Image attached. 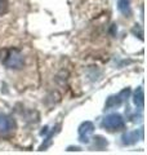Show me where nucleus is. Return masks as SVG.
Segmentation results:
<instances>
[{
  "label": "nucleus",
  "mask_w": 147,
  "mask_h": 155,
  "mask_svg": "<svg viewBox=\"0 0 147 155\" xmlns=\"http://www.w3.org/2000/svg\"><path fill=\"white\" fill-rule=\"evenodd\" d=\"M0 61L8 69H22L24 57L18 49H4L0 52Z\"/></svg>",
  "instance_id": "f257e3e1"
},
{
  "label": "nucleus",
  "mask_w": 147,
  "mask_h": 155,
  "mask_svg": "<svg viewBox=\"0 0 147 155\" xmlns=\"http://www.w3.org/2000/svg\"><path fill=\"white\" fill-rule=\"evenodd\" d=\"M124 119L120 114H110L103 118L102 120V127L106 128L110 132H115V130H120L121 128H124Z\"/></svg>",
  "instance_id": "f03ea898"
},
{
  "label": "nucleus",
  "mask_w": 147,
  "mask_h": 155,
  "mask_svg": "<svg viewBox=\"0 0 147 155\" xmlns=\"http://www.w3.org/2000/svg\"><path fill=\"white\" fill-rule=\"evenodd\" d=\"M94 132V125L92 122H84L79 127V140L83 143H88L90 140V136Z\"/></svg>",
  "instance_id": "7ed1b4c3"
},
{
  "label": "nucleus",
  "mask_w": 147,
  "mask_h": 155,
  "mask_svg": "<svg viewBox=\"0 0 147 155\" xmlns=\"http://www.w3.org/2000/svg\"><path fill=\"white\" fill-rule=\"evenodd\" d=\"M16 127L14 120L8 115H0V134L5 136L8 133H11Z\"/></svg>",
  "instance_id": "20e7f679"
},
{
  "label": "nucleus",
  "mask_w": 147,
  "mask_h": 155,
  "mask_svg": "<svg viewBox=\"0 0 147 155\" xmlns=\"http://www.w3.org/2000/svg\"><path fill=\"white\" fill-rule=\"evenodd\" d=\"M133 101H134V105L137 106V107H139V109L143 107V105H145V94H143V89H142V87L137 88V91L134 92Z\"/></svg>",
  "instance_id": "39448f33"
},
{
  "label": "nucleus",
  "mask_w": 147,
  "mask_h": 155,
  "mask_svg": "<svg viewBox=\"0 0 147 155\" xmlns=\"http://www.w3.org/2000/svg\"><path fill=\"white\" fill-rule=\"evenodd\" d=\"M117 8L124 16H130V3L129 0H119L117 2Z\"/></svg>",
  "instance_id": "423d86ee"
},
{
  "label": "nucleus",
  "mask_w": 147,
  "mask_h": 155,
  "mask_svg": "<svg viewBox=\"0 0 147 155\" xmlns=\"http://www.w3.org/2000/svg\"><path fill=\"white\" fill-rule=\"evenodd\" d=\"M137 141H138V133H137V130H134V132H128L122 136V142L125 145H132Z\"/></svg>",
  "instance_id": "0eeeda50"
},
{
  "label": "nucleus",
  "mask_w": 147,
  "mask_h": 155,
  "mask_svg": "<svg viewBox=\"0 0 147 155\" xmlns=\"http://www.w3.org/2000/svg\"><path fill=\"white\" fill-rule=\"evenodd\" d=\"M122 100L124 98H121V93L119 96L110 97V98L107 100V102H106V109H111V107H115V106H119L122 102Z\"/></svg>",
  "instance_id": "6e6552de"
},
{
  "label": "nucleus",
  "mask_w": 147,
  "mask_h": 155,
  "mask_svg": "<svg viewBox=\"0 0 147 155\" xmlns=\"http://www.w3.org/2000/svg\"><path fill=\"white\" fill-rule=\"evenodd\" d=\"M8 0H0V16H3V14H5L8 12Z\"/></svg>",
  "instance_id": "1a4fd4ad"
}]
</instances>
